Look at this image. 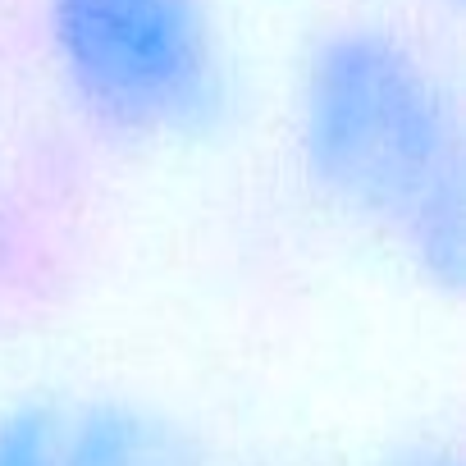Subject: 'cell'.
Instances as JSON below:
<instances>
[{
  "mask_svg": "<svg viewBox=\"0 0 466 466\" xmlns=\"http://www.w3.org/2000/svg\"><path fill=\"white\" fill-rule=\"evenodd\" d=\"M0 466H210V457L156 402L56 389L0 407Z\"/></svg>",
  "mask_w": 466,
  "mask_h": 466,
  "instance_id": "cell-3",
  "label": "cell"
},
{
  "mask_svg": "<svg viewBox=\"0 0 466 466\" xmlns=\"http://www.w3.org/2000/svg\"><path fill=\"white\" fill-rule=\"evenodd\" d=\"M307 187L434 289L466 266V128L452 78L389 19L311 37L293 83Z\"/></svg>",
  "mask_w": 466,
  "mask_h": 466,
  "instance_id": "cell-1",
  "label": "cell"
},
{
  "mask_svg": "<svg viewBox=\"0 0 466 466\" xmlns=\"http://www.w3.org/2000/svg\"><path fill=\"white\" fill-rule=\"evenodd\" d=\"M42 56L60 101L133 151H201L243 115L215 0H42Z\"/></svg>",
  "mask_w": 466,
  "mask_h": 466,
  "instance_id": "cell-2",
  "label": "cell"
},
{
  "mask_svg": "<svg viewBox=\"0 0 466 466\" xmlns=\"http://www.w3.org/2000/svg\"><path fill=\"white\" fill-rule=\"evenodd\" d=\"M375 466H457V457L439 443H398Z\"/></svg>",
  "mask_w": 466,
  "mask_h": 466,
  "instance_id": "cell-4",
  "label": "cell"
}]
</instances>
